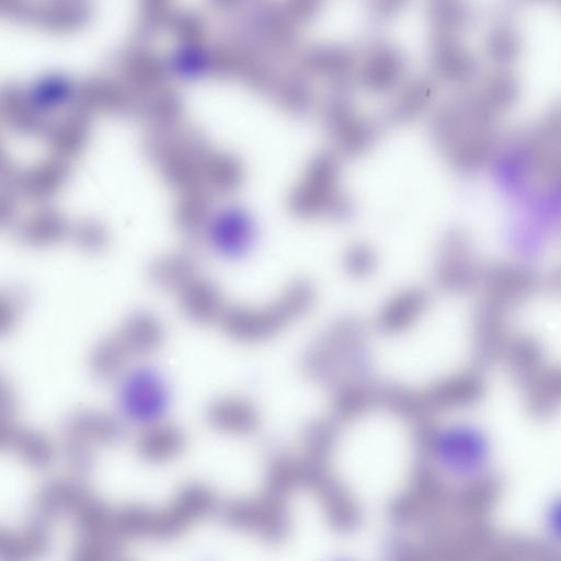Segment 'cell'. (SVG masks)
<instances>
[{
  "label": "cell",
  "instance_id": "6da1fadb",
  "mask_svg": "<svg viewBox=\"0 0 561 561\" xmlns=\"http://www.w3.org/2000/svg\"><path fill=\"white\" fill-rule=\"evenodd\" d=\"M425 468L435 465L455 490L489 505L503 479L505 453L488 414L467 405L423 436Z\"/></svg>",
  "mask_w": 561,
  "mask_h": 561
},
{
  "label": "cell",
  "instance_id": "7a4b0ae2",
  "mask_svg": "<svg viewBox=\"0 0 561 561\" xmlns=\"http://www.w3.org/2000/svg\"><path fill=\"white\" fill-rule=\"evenodd\" d=\"M287 205L302 219L345 220L351 217L354 204L341 185L340 156L332 150L312 157L291 188Z\"/></svg>",
  "mask_w": 561,
  "mask_h": 561
},
{
  "label": "cell",
  "instance_id": "3957f363",
  "mask_svg": "<svg viewBox=\"0 0 561 561\" xmlns=\"http://www.w3.org/2000/svg\"><path fill=\"white\" fill-rule=\"evenodd\" d=\"M314 300V288L306 279L289 284L272 302L260 308H237L224 317L228 334L240 340H251L283 325L306 311Z\"/></svg>",
  "mask_w": 561,
  "mask_h": 561
},
{
  "label": "cell",
  "instance_id": "277c9868",
  "mask_svg": "<svg viewBox=\"0 0 561 561\" xmlns=\"http://www.w3.org/2000/svg\"><path fill=\"white\" fill-rule=\"evenodd\" d=\"M540 491L534 499L520 541L536 551L561 554V480Z\"/></svg>",
  "mask_w": 561,
  "mask_h": 561
},
{
  "label": "cell",
  "instance_id": "5b68a950",
  "mask_svg": "<svg viewBox=\"0 0 561 561\" xmlns=\"http://www.w3.org/2000/svg\"><path fill=\"white\" fill-rule=\"evenodd\" d=\"M405 75L402 54L391 44H371L358 60L356 81L374 93L397 90Z\"/></svg>",
  "mask_w": 561,
  "mask_h": 561
},
{
  "label": "cell",
  "instance_id": "8992f818",
  "mask_svg": "<svg viewBox=\"0 0 561 561\" xmlns=\"http://www.w3.org/2000/svg\"><path fill=\"white\" fill-rule=\"evenodd\" d=\"M247 39L256 44L265 53L285 54L296 43V21L283 4L267 3L252 13L247 23Z\"/></svg>",
  "mask_w": 561,
  "mask_h": 561
},
{
  "label": "cell",
  "instance_id": "52a82bcc",
  "mask_svg": "<svg viewBox=\"0 0 561 561\" xmlns=\"http://www.w3.org/2000/svg\"><path fill=\"white\" fill-rule=\"evenodd\" d=\"M470 250L469 240L460 231H451L444 237L435 262L438 286L449 291H460L471 284L476 273Z\"/></svg>",
  "mask_w": 561,
  "mask_h": 561
},
{
  "label": "cell",
  "instance_id": "ba28073f",
  "mask_svg": "<svg viewBox=\"0 0 561 561\" xmlns=\"http://www.w3.org/2000/svg\"><path fill=\"white\" fill-rule=\"evenodd\" d=\"M431 65L435 75L454 84H466L479 75L476 57L454 34L435 33L431 45Z\"/></svg>",
  "mask_w": 561,
  "mask_h": 561
},
{
  "label": "cell",
  "instance_id": "9c48e42d",
  "mask_svg": "<svg viewBox=\"0 0 561 561\" xmlns=\"http://www.w3.org/2000/svg\"><path fill=\"white\" fill-rule=\"evenodd\" d=\"M357 65V58L345 46L322 45L304 55L300 70L327 80L334 89H347L351 81H356Z\"/></svg>",
  "mask_w": 561,
  "mask_h": 561
},
{
  "label": "cell",
  "instance_id": "30bf717a",
  "mask_svg": "<svg viewBox=\"0 0 561 561\" xmlns=\"http://www.w3.org/2000/svg\"><path fill=\"white\" fill-rule=\"evenodd\" d=\"M333 151L340 157H357L366 153L375 145L378 137V126L359 115L352 107L334 117L324 125Z\"/></svg>",
  "mask_w": 561,
  "mask_h": 561
},
{
  "label": "cell",
  "instance_id": "8fae6325",
  "mask_svg": "<svg viewBox=\"0 0 561 561\" xmlns=\"http://www.w3.org/2000/svg\"><path fill=\"white\" fill-rule=\"evenodd\" d=\"M428 295L421 287L404 288L392 295L378 314V325L387 333L409 329L426 310Z\"/></svg>",
  "mask_w": 561,
  "mask_h": 561
},
{
  "label": "cell",
  "instance_id": "7c38bea8",
  "mask_svg": "<svg viewBox=\"0 0 561 561\" xmlns=\"http://www.w3.org/2000/svg\"><path fill=\"white\" fill-rule=\"evenodd\" d=\"M123 436V425L115 416L96 411L87 410L72 414L65 428V437L91 447L93 444H114Z\"/></svg>",
  "mask_w": 561,
  "mask_h": 561
},
{
  "label": "cell",
  "instance_id": "4fadbf2b",
  "mask_svg": "<svg viewBox=\"0 0 561 561\" xmlns=\"http://www.w3.org/2000/svg\"><path fill=\"white\" fill-rule=\"evenodd\" d=\"M0 440L3 448L9 447L32 469H45L54 461L51 442L37 431L18 428L12 424L1 425Z\"/></svg>",
  "mask_w": 561,
  "mask_h": 561
},
{
  "label": "cell",
  "instance_id": "5bb4252c",
  "mask_svg": "<svg viewBox=\"0 0 561 561\" xmlns=\"http://www.w3.org/2000/svg\"><path fill=\"white\" fill-rule=\"evenodd\" d=\"M88 494L87 490L76 481H51L35 495L33 516L48 523L59 515H71Z\"/></svg>",
  "mask_w": 561,
  "mask_h": 561
},
{
  "label": "cell",
  "instance_id": "9a60e30c",
  "mask_svg": "<svg viewBox=\"0 0 561 561\" xmlns=\"http://www.w3.org/2000/svg\"><path fill=\"white\" fill-rule=\"evenodd\" d=\"M124 401L127 414L140 422L157 416L164 403V390L161 381L148 373H138L126 385Z\"/></svg>",
  "mask_w": 561,
  "mask_h": 561
},
{
  "label": "cell",
  "instance_id": "2e32d148",
  "mask_svg": "<svg viewBox=\"0 0 561 561\" xmlns=\"http://www.w3.org/2000/svg\"><path fill=\"white\" fill-rule=\"evenodd\" d=\"M184 448V435L170 423H152L139 435L136 449L141 459L162 463L174 459Z\"/></svg>",
  "mask_w": 561,
  "mask_h": 561
},
{
  "label": "cell",
  "instance_id": "e0dca14e",
  "mask_svg": "<svg viewBox=\"0 0 561 561\" xmlns=\"http://www.w3.org/2000/svg\"><path fill=\"white\" fill-rule=\"evenodd\" d=\"M434 96L432 82L417 79L401 84L390 101L385 117L391 124H405L422 115Z\"/></svg>",
  "mask_w": 561,
  "mask_h": 561
},
{
  "label": "cell",
  "instance_id": "ac0fdd59",
  "mask_svg": "<svg viewBox=\"0 0 561 561\" xmlns=\"http://www.w3.org/2000/svg\"><path fill=\"white\" fill-rule=\"evenodd\" d=\"M21 530H2L0 556L5 559L36 557L46 551L50 542L48 523L32 516Z\"/></svg>",
  "mask_w": 561,
  "mask_h": 561
},
{
  "label": "cell",
  "instance_id": "d6986e66",
  "mask_svg": "<svg viewBox=\"0 0 561 561\" xmlns=\"http://www.w3.org/2000/svg\"><path fill=\"white\" fill-rule=\"evenodd\" d=\"M308 77L301 70L277 75L270 93L287 112L306 114L314 104V93Z\"/></svg>",
  "mask_w": 561,
  "mask_h": 561
},
{
  "label": "cell",
  "instance_id": "ffe728a7",
  "mask_svg": "<svg viewBox=\"0 0 561 561\" xmlns=\"http://www.w3.org/2000/svg\"><path fill=\"white\" fill-rule=\"evenodd\" d=\"M217 224L216 243L221 252L239 256L251 248L254 226L251 217L242 209L234 208L224 213Z\"/></svg>",
  "mask_w": 561,
  "mask_h": 561
},
{
  "label": "cell",
  "instance_id": "44dd1931",
  "mask_svg": "<svg viewBox=\"0 0 561 561\" xmlns=\"http://www.w3.org/2000/svg\"><path fill=\"white\" fill-rule=\"evenodd\" d=\"M215 504L216 499L209 488L201 483H190L179 490L168 507L187 528L190 524L208 515Z\"/></svg>",
  "mask_w": 561,
  "mask_h": 561
},
{
  "label": "cell",
  "instance_id": "7402d4cb",
  "mask_svg": "<svg viewBox=\"0 0 561 561\" xmlns=\"http://www.w3.org/2000/svg\"><path fill=\"white\" fill-rule=\"evenodd\" d=\"M207 419L214 428L230 434H244L254 424L251 408L234 398H222L213 402L207 411Z\"/></svg>",
  "mask_w": 561,
  "mask_h": 561
},
{
  "label": "cell",
  "instance_id": "603a6c76",
  "mask_svg": "<svg viewBox=\"0 0 561 561\" xmlns=\"http://www.w3.org/2000/svg\"><path fill=\"white\" fill-rule=\"evenodd\" d=\"M156 511L141 504H129L112 515V528L121 539L152 538Z\"/></svg>",
  "mask_w": 561,
  "mask_h": 561
},
{
  "label": "cell",
  "instance_id": "cb8c5ba5",
  "mask_svg": "<svg viewBox=\"0 0 561 561\" xmlns=\"http://www.w3.org/2000/svg\"><path fill=\"white\" fill-rule=\"evenodd\" d=\"M428 15L435 33L454 35L473 20V11L467 0H430Z\"/></svg>",
  "mask_w": 561,
  "mask_h": 561
},
{
  "label": "cell",
  "instance_id": "d4e9b609",
  "mask_svg": "<svg viewBox=\"0 0 561 561\" xmlns=\"http://www.w3.org/2000/svg\"><path fill=\"white\" fill-rule=\"evenodd\" d=\"M118 339L130 356H144L159 347L162 332L153 319L138 317L126 323Z\"/></svg>",
  "mask_w": 561,
  "mask_h": 561
},
{
  "label": "cell",
  "instance_id": "484cf974",
  "mask_svg": "<svg viewBox=\"0 0 561 561\" xmlns=\"http://www.w3.org/2000/svg\"><path fill=\"white\" fill-rule=\"evenodd\" d=\"M485 51L496 66L507 67L514 64L522 51V37L517 28L510 23L493 26L486 36Z\"/></svg>",
  "mask_w": 561,
  "mask_h": 561
},
{
  "label": "cell",
  "instance_id": "4316f807",
  "mask_svg": "<svg viewBox=\"0 0 561 561\" xmlns=\"http://www.w3.org/2000/svg\"><path fill=\"white\" fill-rule=\"evenodd\" d=\"M129 353L117 337L99 343L90 356V369L94 377L110 380L125 368Z\"/></svg>",
  "mask_w": 561,
  "mask_h": 561
},
{
  "label": "cell",
  "instance_id": "83f0119b",
  "mask_svg": "<svg viewBox=\"0 0 561 561\" xmlns=\"http://www.w3.org/2000/svg\"><path fill=\"white\" fill-rule=\"evenodd\" d=\"M519 93L517 78L510 71L501 70L488 78L479 94L490 110L496 113L512 107L517 102Z\"/></svg>",
  "mask_w": 561,
  "mask_h": 561
},
{
  "label": "cell",
  "instance_id": "f1b7e54d",
  "mask_svg": "<svg viewBox=\"0 0 561 561\" xmlns=\"http://www.w3.org/2000/svg\"><path fill=\"white\" fill-rule=\"evenodd\" d=\"M343 264L348 275L363 278L374 272L377 265V256L371 247L357 242L345 251Z\"/></svg>",
  "mask_w": 561,
  "mask_h": 561
},
{
  "label": "cell",
  "instance_id": "f546056e",
  "mask_svg": "<svg viewBox=\"0 0 561 561\" xmlns=\"http://www.w3.org/2000/svg\"><path fill=\"white\" fill-rule=\"evenodd\" d=\"M324 0H284L282 4L299 25L316 16Z\"/></svg>",
  "mask_w": 561,
  "mask_h": 561
},
{
  "label": "cell",
  "instance_id": "4dcf8cb0",
  "mask_svg": "<svg viewBox=\"0 0 561 561\" xmlns=\"http://www.w3.org/2000/svg\"><path fill=\"white\" fill-rule=\"evenodd\" d=\"M408 0H368V10L378 20H388L402 10Z\"/></svg>",
  "mask_w": 561,
  "mask_h": 561
},
{
  "label": "cell",
  "instance_id": "1f68e13d",
  "mask_svg": "<svg viewBox=\"0 0 561 561\" xmlns=\"http://www.w3.org/2000/svg\"><path fill=\"white\" fill-rule=\"evenodd\" d=\"M217 7L231 10V9H238L247 3L253 1V0H211Z\"/></svg>",
  "mask_w": 561,
  "mask_h": 561
}]
</instances>
